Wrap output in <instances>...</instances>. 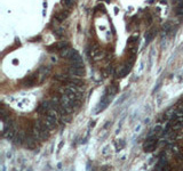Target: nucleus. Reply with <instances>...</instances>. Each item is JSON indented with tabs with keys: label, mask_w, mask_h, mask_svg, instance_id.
I'll return each instance as SVG.
<instances>
[{
	"label": "nucleus",
	"mask_w": 183,
	"mask_h": 171,
	"mask_svg": "<svg viewBox=\"0 0 183 171\" xmlns=\"http://www.w3.org/2000/svg\"><path fill=\"white\" fill-rule=\"evenodd\" d=\"M134 60H135V56L132 55V57H130L129 59H127L126 63L119 67V70H118V72H117V77H118V78H122V77H125L126 74H128V73L130 72L132 66H133V64H134Z\"/></svg>",
	"instance_id": "f257e3e1"
},
{
	"label": "nucleus",
	"mask_w": 183,
	"mask_h": 171,
	"mask_svg": "<svg viewBox=\"0 0 183 171\" xmlns=\"http://www.w3.org/2000/svg\"><path fill=\"white\" fill-rule=\"evenodd\" d=\"M68 73L71 77H81L85 74V66L84 63H79V64H71L70 67L68 69Z\"/></svg>",
	"instance_id": "f03ea898"
},
{
	"label": "nucleus",
	"mask_w": 183,
	"mask_h": 171,
	"mask_svg": "<svg viewBox=\"0 0 183 171\" xmlns=\"http://www.w3.org/2000/svg\"><path fill=\"white\" fill-rule=\"evenodd\" d=\"M156 145H157V136H151V137H148V139L145 140L143 148L145 152H150L156 147Z\"/></svg>",
	"instance_id": "7ed1b4c3"
},
{
	"label": "nucleus",
	"mask_w": 183,
	"mask_h": 171,
	"mask_svg": "<svg viewBox=\"0 0 183 171\" xmlns=\"http://www.w3.org/2000/svg\"><path fill=\"white\" fill-rule=\"evenodd\" d=\"M101 55H102V49H101V47H100L97 43H94L91 48L89 56H91L93 59H98V58L101 57Z\"/></svg>",
	"instance_id": "20e7f679"
},
{
	"label": "nucleus",
	"mask_w": 183,
	"mask_h": 171,
	"mask_svg": "<svg viewBox=\"0 0 183 171\" xmlns=\"http://www.w3.org/2000/svg\"><path fill=\"white\" fill-rule=\"evenodd\" d=\"M68 86H72V87H77V88H81L84 86V80L79 79V78H76V77H70L68 78L66 82Z\"/></svg>",
	"instance_id": "39448f33"
},
{
	"label": "nucleus",
	"mask_w": 183,
	"mask_h": 171,
	"mask_svg": "<svg viewBox=\"0 0 183 171\" xmlns=\"http://www.w3.org/2000/svg\"><path fill=\"white\" fill-rule=\"evenodd\" d=\"M156 171H168V161L166 157H160L157 166H156Z\"/></svg>",
	"instance_id": "423d86ee"
},
{
	"label": "nucleus",
	"mask_w": 183,
	"mask_h": 171,
	"mask_svg": "<svg viewBox=\"0 0 183 171\" xmlns=\"http://www.w3.org/2000/svg\"><path fill=\"white\" fill-rule=\"evenodd\" d=\"M66 47H69V43H68L65 40H62V41H59V42L52 45V46L49 47V50H51V52H54V50L61 52L62 49H64V48H66Z\"/></svg>",
	"instance_id": "0eeeda50"
},
{
	"label": "nucleus",
	"mask_w": 183,
	"mask_h": 171,
	"mask_svg": "<svg viewBox=\"0 0 183 171\" xmlns=\"http://www.w3.org/2000/svg\"><path fill=\"white\" fill-rule=\"evenodd\" d=\"M37 82H38V74L30 75V77H28V78H25L23 80V86H25V87H32V86L36 85Z\"/></svg>",
	"instance_id": "6e6552de"
},
{
	"label": "nucleus",
	"mask_w": 183,
	"mask_h": 171,
	"mask_svg": "<svg viewBox=\"0 0 183 171\" xmlns=\"http://www.w3.org/2000/svg\"><path fill=\"white\" fill-rule=\"evenodd\" d=\"M73 53H74V49H72L70 47H66V48L62 49L61 52H60V56L62 58H65V59H70L71 56L73 55Z\"/></svg>",
	"instance_id": "1a4fd4ad"
},
{
	"label": "nucleus",
	"mask_w": 183,
	"mask_h": 171,
	"mask_svg": "<svg viewBox=\"0 0 183 171\" xmlns=\"http://www.w3.org/2000/svg\"><path fill=\"white\" fill-rule=\"evenodd\" d=\"M68 16H69V12H68V10H61V12H57V13H56L55 20L59 21V22H63Z\"/></svg>",
	"instance_id": "9d476101"
},
{
	"label": "nucleus",
	"mask_w": 183,
	"mask_h": 171,
	"mask_svg": "<svg viewBox=\"0 0 183 171\" xmlns=\"http://www.w3.org/2000/svg\"><path fill=\"white\" fill-rule=\"evenodd\" d=\"M69 60L71 62V64H79V63H83V58L80 57V55L78 54L77 50H74L73 55L71 56V58H70Z\"/></svg>",
	"instance_id": "9b49d317"
},
{
	"label": "nucleus",
	"mask_w": 183,
	"mask_h": 171,
	"mask_svg": "<svg viewBox=\"0 0 183 171\" xmlns=\"http://www.w3.org/2000/svg\"><path fill=\"white\" fill-rule=\"evenodd\" d=\"M156 31H157V30H156L154 28L150 29L149 31H147V33H145V41H147V43H148V42H150L153 38H154V35H156Z\"/></svg>",
	"instance_id": "f8f14e48"
},
{
	"label": "nucleus",
	"mask_w": 183,
	"mask_h": 171,
	"mask_svg": "<svg viewBox=\"0 0 183 171\" xmlns=\"http://www.w3.org/2000/svg\"><path fill=\"white\" fill-rule=\"evenodd\" d=\"M175 12H176V15H178V16H183V0L180 1V2L176 5Z\"/></svg>",
	"instance_id": "ddd939ff"
},
{
	"label": "nucleus",
	"mask_w": 183,
	"mask_h": 171,
	"mask_svg": "<svg viewBox=\"0 0 183 171\" xmlns=\"http://www.w3.org/2000/svg\"><path fill=\"white\" fill-rule=\"evenodd\" d=\"M73 1H74V0H62L61 2H62V5H63V7H65L66 9H69V8L72 7Z\"/></svg>",
	"instance_id": "4468645a"
},
{
	"label": "nucleus",
	"mask_w": 183,
	"mask_h": 171,
	"mask_svg": "<svg viewBox=\"0 0 183 171\" xmlns=\"http://www.w3.org/2000/svg\"><path fill=\"white\" fill-rule=\"evenodd\" d=\"M172 30V26H171V23L169 22H167L165 25H164V28H163V32L165 33V34H167L169 31Z\"/></svg>",
	"instance_id": "2eb2a0df"
},
{
	"label": "nucleus",
	"mask_w": 183,
	"mask_h": 171,
	"mask_svg": "<svg viewBox=\"0 0 183 171\" xmlns=\"http://www.w3.org/2000/svg\"><path fill=\"white\" fill-rule=\"evenodd\" d=\"M124 146H125V142H122V140H119V142H116V148H117V151H120Z\"/></svg>",
	"instance_id": "dca6fc26"
},
{
	"label": "nucleus",
	"mask_w": 183,
	"mask_h": 171,
	"mask_svg": "<svg viewBox=\"0 0 183 171\" xmlns=\"http://www.w3.org/2000/svg\"><path fill=\"white\" fill-rule=\"evenodd\" d=\"M108 149H109V147H105V148H104V151L102 152V154H104V155H105V154L108 153Z\"/></svg>",
	"instance_id": "f3484780"
},
{
	"label": "nucleus",
	"mask_w": 183,
	"mask_h": 171,
	"mask_svg": "<svg viewBox=\"0 0 183 171\" xmlns=\"http://www.w3.org/2000/svg\"><path fill=\"white\" fill-rule=\"evenodd\" d=\"M108 1H109V0H108Z\"/></svg>",
	"instance_id": "a211bd4d"
},
{
	"label": "nucleus",
	"mask_w": 183,
	"mask_h": 171,
	"mask_svg": "<svg viewBox=\"0 0 183 171\" xmlns=\"http://www.w3.org/2000/svg\"><path fill=\"white\" fill-rule=\"evenodd\" d=\"M154 171H156V170H154Z\"/></svg>",
	"instance_id": "6ab92c4d"
}]
</instances>
